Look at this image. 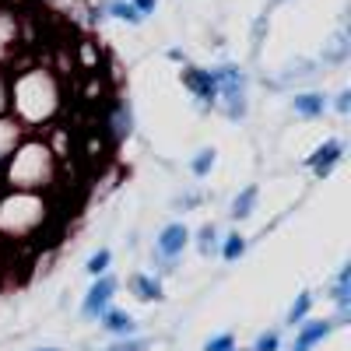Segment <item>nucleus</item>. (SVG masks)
Segmentation results:
<instances>
[{"label": "nucleus", "mask_w": 351, "mask_h": 351, "mask_svg": "<svg viewBox=\"0 0 351 351\" xmlns=\"http://www.w3.org/2000/svg\"><path fill=\"white\" fill-rule=\"evenodd\" d=\"M330 106H334V112H337V116H351V88H341L337 99H334Z\"/></svg>", "instance_id": "nucleus-25"}, {"label": "nucleus", "mask_w": 351, "mask_h": 351, "mask_svg": "<svg viewBox=\"0 0 351 351\" xmlns=\"http://www.w3.org/2000/svg\"><path fill=\"white\" fill-rule=\"evenodd\" d=\"M36 351H60V348H36Z\"/></svg>", "instance_id": "nucleus-31"}, {"label": "nucleus", "mask_w": 351, "mask_h": 351, "mask_svg": "<svg viewBox=\"0 0 351 351\" xmlns=\"http://www.w3.org/2000/svg\"><path fill=\"white\" fill-rule=\"evenodd\" d=\"M263 32H267V14H260L256 25H253V56L260 53V43H263Z\"/></svg>", "instance_id": "nucleus-27"}, {"label": "nucleus", "mask_w": 351, "mask_h": 351, "mask_svg": "<svg viewBox=\"0 0 351 351\" xmlns=\"http://www.w3.org/2000/svg\"><path fill=\"white\" fill-rule=\"evenodd\" d=\"M218 246H221V239H218V225L204 221V225L197 228V253H200V256H218Z\"/></svg>", "instance_id": "nucleus-17"}, {"label": "nucleus", "mask_w": 351, "mask_h": 351, "mask_svg": "<svg viewBox=\"0 0 351 351\" xmlns=\"http://www.w3.org/2000/svg\"><path fill=\"white\" fill-rule=\"evenodd\" d=\"M130 4H134V8H137V11L144 14V18H148V14H152V11L158 8V0H130Z\"/></svg>", "instance_id": "nucleus-29"}, {"label": "nucleus", "mask_w": 351, "mask_h": 351, "mask_svg": "<svg viewBox=\"0 0 351 351\" xmlns=\"http://www.w3.org/2000/svg\"><path fill=\"white\" fill-rule=\"evenodd\" d=\"M348 53H351V39H348L344 28H337V32L327 39L324 53H319V64H324V67H341L348 60Z\"/></svg>", "instance_id": "nucleus-12"}, {"label": "nucleus", "mask_w": 351, "mask_h": 351, "mask_svg": "<svg viewBox=\"0 0 351 351\" xmlns=\"http://www.w3.org/2000/svg\"><path fill=\"white\" fill-rule=\"evenodd\" d=\"M330 109V99L324 92H295L291 95V112L302 116V120H319Z\"/></svg>", "instance_id": "nucleus-10"}, {"label": "nucleus", "mask_w": 351, "mask_h": 351, "mask_svg": "<svg viewBox=\"0 0 351 351\" xmlns=\"http://www.w3.org/2000/svg\"><path fill=\"white\" fill-rule=\"evenodd\" d=\"M243 253H246V239L239 236V232H228V236H225V243L218 246V256L232 263V260H239Z\"/></svg>", "instance_id": "nucleus-19"}, {"label": "nucleus", "mask_w": 351, "mask_h": 351, "mask_svg": "<svg viewBox=\"0 0 351 351\" xmlns=\"http://www.w3.org/2000/svg\"><path fill=\"white\" fill-rule=\"evenodd\" d=\"M148 348H152L148 337H137V334H134V337H116L106 351H148Z\"/></svg>", "instance_id": "nucleus-22"}, {"label": "nucleus", "mask_w": 351, "mask_h": 351, "mask_svg": "<svg viewBox=\"0 0 351 351\" xmlns=\"http://www.w3.org/2000/svg\"><path fill=\"white\" fill-rule=\"evenodd\" d=\"M99 324H102V330L112 334V337H134V334H137V319H134L127 309H116V306H109V309L99 316Z\"/></svg>", "instance_id": "nucleus-11"}, {"label": "nucleus", "mask_w": 351, "mask_h": 351, "mask_svg": "<svg viewBox=\"0 0 351 351\" xmlns=\"http://www.w3.org/2000/svg\"><path fill=\"white\" fill-rule=\"evenodd\" d=\"M109 263H112V250H95L92 256H88V263H84V271L92 274V278H99V274H109Z\"/></svg>", "instance_id": "nucleus-21"}, {"label": "nucleus", "mask_w": 351, "mask_h": 351, "mask_svg": "<svg viewBox=\"0 0 351 351\" xmlns=\"http://www.w3.org/2000/svg\"><path fill=\"white\" fill-rule=\"evenodd\" d=\"M341 158H344V141H341V137H327V141L306 158V169L316 176V180H327V176L337 169Z\"/></svg>", "instance_id": "nucleus-6"}, {"label": "nucleus", "mask_w": 351, "mask_h": 351, "mask_svg": "<svg viewBox=\"0 0 351 351\" xmlns=\"http://www.w3.org/2000/svg\"><path fill=\"white\" fill-rule=\"evenodd\" d=\"M165 56H169V60H176V64H186V53L183 49H169Z\"/></svg>", "instance_id": "nucleus-30"}, {"label": "nucleus", "mask_w": 351, "mask_h": 351, "mask_svg": "<svg viewBox=\"0 0 351 351\" xmlns=\"http://www.w3.org/2000/svg\"><path fill=\"white\" fill-rule=\"evenodd\" d=\"M60 106V84L49 71H28L11 77V109L18 112V123H43Z\"/></svg>", "instance_id": "nucleus-1"}, {"label": "nucleus", "mask_w": 351, "mask_h": 351, "mask_svg": "<svg viewBox=\"0 0 351 351\" xmlns=\"http://www.w3.org/2000/svg\"><path fill=\"white\" fill-rule=\"evenodd\" d=\"M130 291L141 302H162L165 299V288L158 274H130Z\"/></svg>", "instance_id": "nucleus-13"}, {"label": "nucleus", "mask_w": 351, "mask_h": 351, "mask_svg": "<svg viewBox=\"0 0 351 351\" xmlns=\"http://www.w3.org/2000/svg\"><path fill=\"white\" fill-rule=\"evenodd\" d=\"M215 162H218V152H215V148H200V152L193 155V162H190V172L197 176V180H204V176L215 169Z\"/></svg>", "instance_id": "nucleus-20"}, {"label": "nucleus", "mask_w": 351, "mask_h": 351, "mask_svg": "<svg viewBox=\"0 0 351 351\" xmlns=\"http://www.w3.org/2000/svg\"><path fill=\"white\" fill-rule=\"evenodd\" d=\"M218 106L232 123H243L250 116V74L239 64H218Z\"/></svg>", "instance_id": "nucleus-2"}, {"label": "nucleus", "mask_w": 351, "mask_h": 351, "mask_svg": "<svg viewBox=\"0 0 351 351\" xmlns=\"http://www.w3.org/2000/svg\"><path fill=\"white\" fill-rule=\"evenodd\" d=\"M278 4H285V0H271V8H278Z\"/></svg>", "instance_id": "nucleus-32"}, {"label": "nucleus", "mask_w": 351, "mask_h": 351, "mask_svg": "<svg viewBox=\"0 0 351 351\" xmlns=\"http://www.w3.org/2000/svg\"><path fill=\"white\" fill-rule=\"evenodd\" d=\"M106 130H109L112 141H127L134 134V109H130V102L120 99V102H112L106 109Z\"/></svg>", "instance_id": "nucleus-9"}, {"label": "nucleus", "mask_w": 351, "mask_h": 351, "mask_svg": "<svg viewBox=\"0 0 351 351\" xmlns=\"http://www.w3.org/2000/svg\"><path fill=\"white\" fill-rule=\"evenodd\" d=\"M330 299L337 306V316H334V324H348L351 319V263H344V267L337 271L334 285H330Z\"/></svg>", "instance_id": "nucleus-8"}, {"label": "nucleus", "mask_w": 351, "mask_h": 351, "mask_svg": "<svg viewBox=\"0 0 351 351\" xmlns=\"http://www.w3.org/2000/svg\"><path fill=\"white\" fill-rule=\"evenodd\" d=\"M334 319H302L299 330H295V341H291L288 351H313L319 341H327L334 334Z\"/></svg>", "instance_id": "nucleus-7"}, {"label": "nucleus", "mask_w": 351, "mask_h": 351, "mask_svg": "<svg viewBox=\"0 0 351 351\" xmlns=\"http://www.w3.org/2000/svg\"><path fill=\"white\" fill-rule=\"evenodd\" d=\"M204 351H236V334H215L208 344H204Z\"/></svg>", "instance_id": "nucleus-23"}, {"label": "nucleus", "mask_w": 351, "mask_h": 351, "mask_svg": "<svg viewBox=\"0 0 351 351\" xmlns=\"http://www.w3.org/2000/svg\"><path fill=\"white\" fill-rule=\"evenodd\" d=\"M186 246H190V228H186L183 221H169V225L158 232V239H155V253H152L155 274H158V278L169 274L176 263H180V256H183Z\"/></svg>", "instance_id": "nucleus-3"}, {"label": "nucleus", "mask_w": 351, "mask_h": 351, "mask_svg": "<svg viewBox=\"0 0 351 351\" xmlns=\"http://www.w3.org/2000/svg\"><path fill=\"white\" fill-rule=\"evenodd\" d=\"M256 200H260V186L256 183L243 186L236 193V200H232V221H246L253 215V208H256Z\"/></svg>", "instance_id": "nucleus-15"}, {"label": "nucleus", "mask_w": 351, "mask_h": 351, "mask_svg": "<svg viewBox=\"0 0 351 351\" xmlns=\"http://www.w3.org/2000/svg\"><path fill=\"white\" fill-rule=\"evenodd\" d=\"M120 291V281H116L112 274H99L92 281V288L84 291V302H81V316L84 319H99L109 306H112V295Z\"/></svg>", "instance_id": "nucleus-5"}, {"label": "nucleus", "mask_w": 351, "mask_h": 351, "mask_svg": "<svg viewBox=\"0 0 351 351\" xmlns=\"http://www.w3.org/2000/svg\"><path fill=\"white\" fill-rule=\"evenodd\" d=\"M102 11H106L109 18H116V21H127V25H141V21H144V14L130 4V0H106Z\"/></svg>", "instance_id": "nucleus-16"}, {"label": "nucleus", "mask_w": 351, "mask_h": 351, "mask_svg": "<svg viewBox=\"0 0 351 351\" xmlns=\"http://www.w3.org/2000/svg\"><path fill=\"white\" fill-rule=\"evenodd\" d=\"M197 204H200V197L197 193H186V197H176L172 200V211H193Z\"/></svg>", "instance_id": "nucleus-28"}, {"label": "nucleus", "mask_w": 351, "mask_h": 351, "mask_svg": "<svg viewBox=\"0 0 351 351\" xmlns=\"http://www.w3.org/2000/svg\"><path fill=\"white\" fill-rule=\"evenodd\" d=\"M21 144V123L14 120V116H0V165H4L11 158V152Z\"/></svg>", "instance_id": "nucleus-14"}, {"label": "nucleus", "mask_w": 351, "mask_h": 351, "mask_svg": "<svg viewBox=\"0 0 351 351\" xmlns=\"http://www.w3.org/2000/svg\"><path fill=\"white\" fill-rule=\"evenodd\" d=\"M281 348V334L278 330H263L256 341H253V351H278Z\"/></svg>", "instance_id": "nucleus-24"}, {"label": "nucleus", "mask_w": 351, "mask_h": 351, "mask_svg": "<svg viewBox=\"0 0 351 351\" xmlns=\"http://www.w3.org/2000/svg\"><path fill=\"white\" fill-rule=\"evenodd\" d=\"M309 309H313V291H299V299L288 306V313H285V324L288 327H299L302 319H309Z\"/></svg>", "instance_id": "nucleus-18"}, {"label": "nucleus", "mask_w": 351, "mask_h": 351, "mask_svg": "<svg viewBox=\"0 0 351 351\" xmlns=\"http://www.w3.org/2000/svg\"><path fill=\"white\" fill-rule=\"evenodd\" d=\"M183 88L200 102V112L218 109V77H215V67L183 64Z\"/></svg>", "instance_id": "nucleus-4"}, {"label": "nucleus", "mask_w": 351, "mask_h": 351, "mask_svg": "<svg viewBox=\"0 0 351 351\" xmlns=\"http://www.w3.org/2000/svg\"><path fill=\"white\" fill-rule=\"evenodd\" d=\"M11 112V77L0 74V116Z\"/></svg>", "instance_id": "nucleus-26"}]
</instances>
